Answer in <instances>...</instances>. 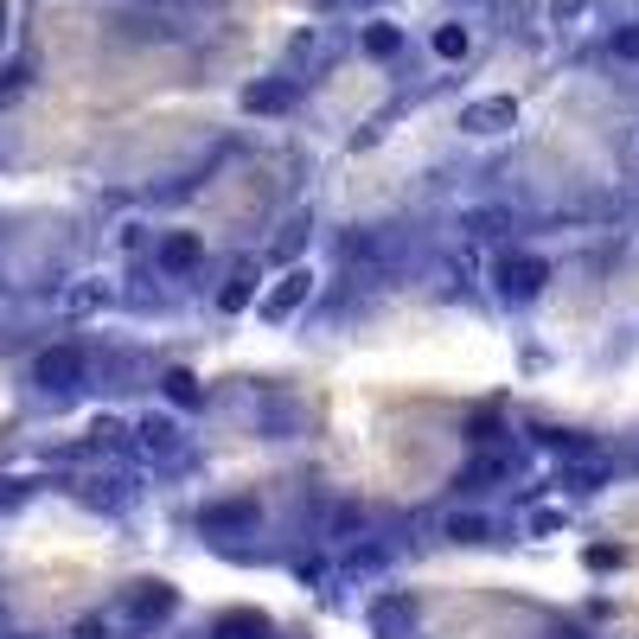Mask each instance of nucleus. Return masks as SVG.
<instances>
[{"mask_svg": "<svg viewBox=\"0 0 639 639\" xmlns=\"http://www.w3.org/2000/svg\"><path fill=\"white\" fill-rule=\"evenodd\" d=\"M90 371V358L77 352V346H46V352L32 358V383L46 390V397H71L77 383Z\"/></svg>", "mask_w": 639, "mask_h": 639, "instance_id": "f257e3e1", "label": "nucleus"}, {"mask_svg": "<svg viewBox=\"0 0 639 639\" xmlns=\"http://www.w3.org/2000/svg\"><path fill=\"white\" fill-rule=\"evenodd\" d=\"M543 288H550V262H543V256L518 250L499 262V294H506V301H537Z\"/></svg>", "mask_w": 639, "mask_h": 639, "instance_id": "f03ea898", "label": "nucleus"}, {"mask_svg": "<svg viewBox=\"0 0 639 639\" xmlns=\"http://www.w3.org/2000/svg\"><path fill=\"white\" fill-rule=\"evenodd\" d=\"M256 518H262L256 499H218V506L199 511V531L204 537H237V531H256Z\"/></svg>", "mask_w": 639, "mask_h": 639, "instance_id": "7ed1b4c3", "label": "nucleus"}, {"mask_svg": "<svg viewBox=\"0 0 639 639\" xmlns=\"http://www.w3.org/2000/svg\"><path fill=\"white\" fill-rule=\"evenodd\" d=\"M460 128L467 134H506V128H518V102L511 97H480L460 109Z\"/></svg>", "mask_w": 639, "mask_h": 639, "instance_id": "20e7f679", "label": "nucleus"}, {"mask_svg": "<svg viewBox=\"0 0 639 639\" xmlns=\"http://www.w3.org/2000/svg\"><path fill=\"white\" fill-rule=\"evenodd\" d=\"M294 102H301V83H294V77H262V83L243 90V109H250V116H288Z\"/></svg>", "mask_w": 639, "mask_h": 639, "instance_id": "39448f33", "label": "nucleus"}, {"mask_svg": "<svg viewBox=\"0 0 639 639\" xmlns=\"http://www.w3.org/2000/svg\"><path fill=\"white\" fill-rule=\"evenodd\" d=\"M173 608H179V588L173 582H141L134 595H128V620H134V627H160Z\"/></svg>", "mask_w": 639, "mask_h": 639, "instance_id": "423d86ee", "label": "nucleus"}, {"mask_svg": "<svg viewBox=\"0 0 639 639\" xmlns=\"http://www.w3.org/2000/svg\"><path fill=\"white\" fill-rule=\"evenodd\" d=\"M307 294H313V276H307V269H288V276H281L276 288L262 294V320H288V313H294Z\"/></svg>", "mask_w": 639, "mask_h": 639, "instance_id": "0eeeda50", "label": "nucleus"}, {"mask_svg": "<svg viewBox=\"0 0 639 639\" xmlns=\"http://www.w3.org/2000/svg\"><path fill=\"white\" fill-rule=\"evenodd\" d=\"M128 435H134L148 455H179V448H186V429H179L173 416H153V409H148V416H141Z\"/></svg>", "mask_w": 639, "mask_h": 639, "instance_id": "6e6552de", "label": "nucleus"}, {"mask_svg": "<svg viewBox=\"0 0 639 639\" xmlns=\"http://www.w3.org/2000/svg\"><path fill=\"white\" fill-rule=\"evenodd\" d=\"M199 256H204V243H199V237H192V230H173V237H160L153 262H160L167 276H192V269H199Z\"/></svg>", "mask_w": 639, "mask_h": 639, "instance_id": "1a4fd4ad", "label": "nucleus"}, {"mask_svg": "<svg viewBox=\"0 0 639 639\" xmlns=\"http://www.w3.org/2000/svg\"><path fill=\"white\" fill-rule=\"evenodd\" d=\"M506 473H511V460H506V455H480L473 467H467V473H460V492H492V486L506 480Z\"/></svg>", "mask_w": 639, "mask_h": 639, "instance_id": "9d476101", "label": "nucleus"}, {"mask_svg": "<svg viewBox=\"0 0 639 639\" xmlns=\"http://www.w3.org/2000/svg\"><path fill=\"white\" fill-rule=\"evenodd\" d=\"M211 639H269V620L256 608H237V613H224L218 627H211Z\"/></svg>", "mask_w": 639, "mask_h": 639, "instance_id": "9b49d317", "label": "nucleus"}, {"mask_svg": "<svg viewBox=\"0 0 639 639\" xmlns=\"http://www.w3.org/2000/svg\"><path fill=\"white\" fill-rule=\"evenodd\" d=\"M441 537H448V543H486V537H492V525H486L480 511H455V518L441 525Z\"/></svg>", "mask_w": 639, "mask_h": 639, "instance_id": "f8f14e48", "label": "nucleus"}, {"mask_svg": "<svg viewBox=\"0 0 639 639\" xmlns=\"http://www.w3.org/2000/svg\"><path fill=\"white\" fill-rule=\"evenodd\" d=\"M435 58H448V64H460V58H467V51H473V32H467V26H435Z\"/></svg>", "mask_w": 639, "mask_h": 639, "instance_id": "ddd939ff", "label": "nucleus"}, {"mask_svg": "<svg viewBox=\"0 0 639 639\" xmlns=\"http://www.w3.org/2000/svg\"><path fill=\"white\" fill-rule=\"evenodd\" d=\"M365 51H371V58H397V51H403V26L371 20L365 26Z\"/></svg>", "mask_w": 639, "mask_h": 639, "instance_id": "4468645a", "label": "nucleus"}, {"mask_svg": "<svg viewBox=\"0 0 639 639\" xmlns=\"http://www.w3.org/2000/svg\"><path fill=\"white\" fill-rule=\"evenodd\" d=\"M250 294H256V276H250V269H237V276L218 288V307H224V313H237V307H250Z\"/></svg>", "mask_w": 639, "mask_h": 639, "instance_id": "2eb2a0df", "label": "nucleus"}, {"mask_svg": "<svg viewBox=\"0 0 639 639\" xmlns=\"http://www.w3.org/2000/svg\"><path fill=\"white\" fill-rule=\"evenodd\" d=\"M160 383H167V403H179V409H192V403H199V397H204V390H199V378H192V371H167V378H160Z\"/></svg>", "mask_w": 639, "mask_h": 639, "instance_id": "dca6fc26", "label": "nucleus"}, {"mask_svg": "<svg viewBox=\"0 0 639 639\" xmlns=\"http://www.w3.org/2000/svg\"><path fill=\"white\" fill-rule=\"evenodd\" d=\"M543 448H557V455H569V460H588L595 455V441H588V435H569V429H543Z\"/></svg>", "mask_w": 639, "mask_h": 639, "instance_id": "f3484780", "label": "nucleus"}, {"mask_svg": "<svg viewBox=\"0 0 639 639\" xmlns=\"http://www.w3.org/2000/svg\"><path fill=\"white\" fill-rule=\"evenodd\" d=\"M562 486H569V492H601V486H608V473H601V467H576V473H562Z\"/></svg>", "mask_w": 639, "mask_h": 639, "instance_id": "a211bd4d", "label": "nucleus"}, {"mask_svg": "<svg viewBox=\"0 0 639 639\" xmlns=\"http://www.w3.org/2000/svg\"><path fill=\"white\" fill-rule=\"evenodd\" d=\"M90 435H97V448H122V441H128V429L116 422V416H102V422H97Z\"/></svg>", "mask_w": 639, "mask_h": 639, "instance_id": "6ab92c4d", "label": "nucleus"}, {"mask_svg": "<svg viewBox=\"0 0 639 639\" xmlns=\"http://www.w3.org/2000/svg\"><path fill=\"white\" fill-rule=\"evenodd\" d=\"M582 13H588V0H550V20L557 26H576Z\"/></svg>", "mask_w": 639, "mask_h": 639, "instance_id": "aec40b11", "label": "nucleus"}, {"mask_svg": "<svg viewBox=\"0 0 639 639\" xmlns=\"http://www.w3.org/2000/svg\"><path fill=\"white\" fill-rule=\"evenodd\" d=\"M358 525H365V506H339V511H332V531H339V537L358 531Z\"/></svg>", "mask_w": 639, "mask_h": 639, "instance_id": "412c9836", "label": "nucleus"}, {"mask_svg": "<svg viewBox=\"0 0 639 639\" xmlns=\"http://www.w3.org/2000/svg\"><path fill=\"white\" fill-rule=\"evenodd\" d=\"M71 639H116V627H109V620H97V613H90V620H77V633Z\"/></svg>", "mask_w": 639, "mask_h": 639, "instance_id": "4be33fe9", "label": "nucleus"}, {"mask_svg": "<svg viewBox=\"0 0 639 639\" xmlns=\"http://www.w3.org/2000/svg\"><path fill=\"white\" fill-rule=\"evenodd\" d=\"M613 58H639V26H627V32H613Z\"/></svg>", "mask_w": 639, "mask_h": 639, "instance_id": "5701e85b", "label": "nucleus"}, {"mask_svg": "<svg viewBox=\"0 0 639 639\" xmlns=\"http://www.w3.org/2000/svg\"><path fill=\"white\" fill-rule=\"evenodd\" d=\"M0 620H7V608H0Z\"/></svg>", "mask_w": 639, "mask_h": 639, "instance_id": "b1692460", "label": "nucleus"}]
</instances>
